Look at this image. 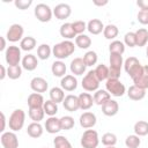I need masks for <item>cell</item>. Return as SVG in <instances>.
I'll use <instances>...</instances> for the list:
<instances>
[{"label": "cell", "mask_w": 148, "mask_h": 148, "mask_svg": "<svg viewBox=\"0 0 148 148\" xmlns=\"http://www.w3.org/2000/svg\"><path fill=\"white\" fill-rule=\"evenodd\" d=\"M30 88L32 91L40 94V92H45L47 90L49 83L45 79H43L40 76H36L30 81Z\"/></svg>", "instance_id": "14"}, {"label": "cell", "mask_w": 148, "mask_h": 148, "mask_svg": "<svg viewBox=\"0 0 148 148\" xmlns=\"http://www.w3.org/2000/svg\"><path fill=\"white\" fill-rule=\"evenodd\" d=\"M99 80L97 79L96 74H95V71H89L82 79V88L86 90V91H96L98 90V87H99Z\"/></svg>", "instance_id": "5"}, {"label": "cell", "mask_w": 148, "mask_h": 148, "mask_svg": "<svg viewBox=\"0 0 148 148\" xmlns=\"http://www.w3.org/2000/svg\"><path fill=\"white\" fill-rule=\"evenodd\" d=\"M94 71H95V74L99 81H105L109 79V67L106 65H104V64L97 65V67Z\"/></svg>", "instance_id": "36"}, {"label": "cell", "mask_w": 148, "mask_h": 148, "mask_svg": "<svg viewBox=\"0 0 148 148\" xmlns=\"http://www.w3.org/2000/svg\"><path fill=\"white\" fill-rule=\"evenodd\" d=\"M62 105L64 108L69 111V112H74V111H77L80 109V102H79V96H75V95H67L62 102Z\"/></svg>", "instance_id": "15"}, {"label": "cell", "mask_w": 148, "mask_h": 148, "mask_svg": "<svg viewBox=\"0 0 148 148\" xmlns=\"http://www.w3.org/2000/svg\"><path fill=\"white\" fill-rule=\"evenodd\" d=\"M106 3H108L106 0H105V1H97V0L94 1V5H96V6H104V5H106Z\"/></svg>", "instance_id": "55"}, {"label": "cell", "mask_w": 148, "mask_h": 148, "mask_svg": "<svg viewBox=\"0 0 148 148\" xmlns=\"http://www.w3.org/2000/svg\"><path fill=\"white\" fill-rule=\"evenodd\" d=\"M53 146H54V148H72V143L64 135L56 136L53 139Z\"/></svg>", "instance_id": "41"}, {"label": "cell", "mask_w": 148, "mask_h": 148, "mask_svg": "<svg viewBox=\"0 0 148 148\" xmlns=\"http://www.w3.org/2000/svg\"><path fill=\"white\" fill-rule=\"evenodd\" d=\"M124 68H125V72L131 76V79L134 80L142 73L143 66L140 64V61L135 57H128L124 62Z\"/></svg>", "instance_id": "3"}, {"label": "cell", "mask_w": 148, "mask_h": 148, "mask_svg": "<svg viewBox=\"0 0 148 148\" xmlns=\"http://www.w3.org/2000/svg\"><path fill=\"white\" fill-rule=\"evenodd\" d=\"M119 111V104L114 99H109L106 103L102 105V112L108 117H113Z\"/></svg>", "instance_id": "18"}, {"label": "cell", "mask_w": 148, "mask_h": 148, "mask_svg": "<svg viewBox=\"0 0 148 148\" xmlns=\"http://www.w3.org/2000/svg\"><path fill=\"white\" fill-rule=\"evenodd\" d=\"M35 16L39 22H50L53 15V10L51 9V7L46 3H38L35 7Z\"/></svg>", "instance_id": "7"}, {"label": "cell", "mask_w": 148, "mask_h": 148, "mask_svg": "<svg viewBox=\"0 0 148 148\" xmlns=\"http://www.w3.org/2000/svg\"><path fill=\"white\" fill-rule=\"evenodd\" d=\"M99 143L98 133L95 130H86L81 136V146L83 148H97Z\"/></svg>", "instance_id": "4"}, {"label": "cell", "mask_w": 148, "mask_h": 148, "mask_svg": "<svg viewBox=\"0 0 148 148\" xmlns=\"http://www.w3.org/2000/svg\"><path fill=\"white\" fill-rule=\"evenodd\" d=\"M43 109H44V112H45L47 116L54 117V116L57 114V112H58V104L54 103L53 101L49 99V101H46V102L44 103Z\"/></svg>", "instance_id": "39"}, {"label": "cell", "mask_w": 148, "mask_h": 148, "mask_svg": "<svg viewBox=\"0 0 148 148\" xmlns=\"http://www.w3.org/2000/svg\"><path fill=\"white\" fill-rule=\"evenodd\" d=\"M86 68H87V65L84 64L83 58H74L71 61L69 69H71L72 74H74V75H82V74H84Z\"/></svg>", "instance_id": "16"}, {"label": "cell", "mask_w": 148, "mask_h": 148, "mask_svg": "<svg viewBox=\"0 0 148 148\" xmlns=\"http://www.w3.org/2000/svg\"><path fill=\"white\" fill-rule=\"evenodd\" d=\"M79 102H80V109L81 110H89L94 102V97L89 92H81L79 95Z\"/></svg>", "instance_id": "24"}, {"label": "cell", "mask_w": 148, "mask_h": 148, "mask_svg": "<svg viewBox=\"0 0 148 148\" xmlns=\"http://www.w3.org/2000/svg\"><path fill=\"white\" fill-rule=\"evenodd\" d=\"M75 45H76L77 47L82 49V50H86V49L90 47V45H91V38H90L89 36L84 35V34L77 35V36L75 37Z\"/></svg>", "instance_id": "33"}, {"label": "cell", "mask_w": 148, "mask_h": 148, "mask_svg": "<svg viewBox=\"0 0 148 148\" xmlns=\"http://www.w3.org/2000/svg\"><path fill=\"white\" fill-rule=\"evenodd\" d=\"M71 14H72V9H71V6L67 3H58L53 8V15L58 20L68 18L71 16Z\"/></svg>", "instance_id": "13"}, {"label": "cell", "mask_w": 148, "mask_h": 148, "mask_svg": "<svg viewBox=\"0 0 148 148\" xmlns=\"http://www.w3.org/2000/svg\"><path fill=\"white\" fill-rule=\"evenodd\" d=\"M25 123V112L22 109H16L12 112L8 120V126L12 130V132H17L22 130Z\"/></svg>", "instance_id": "2"}, {"label": "cell", "mask_w": 148, "mask_h": 148, "mask_svg": "<svg viewBox=\"0 0 148 148\" xmlns=\"http://www.w3.org/2000/svg\"><path fill=\"white\" fill-rule=\"evenodd\" d=\"M105 88L108 92L114 97H121L126 92V88L124 83H121L119 80L116 79H108L105 83Z\"/></svg>", "instance_id": "6"}, {"label": "cell", "mask_w": 148, "mask_h": 148, "mask_svg": "<svg viewBox=\"0 0 148 148\" xmlns=\"http://www.w3.org/2000/svg\"><path fill=\"white\" fill-rule=\"evenodd\" d=\"M134 133L138 136H145L148 134V123L145 120H139L134 124Z\"/></svg>", "instance_id": "37"}, {"label": "cell", "mask_w": 148, "mask_h": 148, "mask_svg": "<svg viewBox=\"0 0 148 148\" xmlns=\"http://www.w3.org/2000/svg\"><path fill=\"white\" fill-rule=\"evenodd\" d=\"M119 34V30H118V27L114 25V24H108L106 27H104V30H103V35L106 39H114Z\"/></svg>", "instance_id": "38"}, {"label": "cell", "mask_w": 148, "mask_h": 148, "mask_svg": "<svg viewBox=\"0 0 148 148\" xmlns=\"http://www.w3.org/2000/svg\"><path fill=\"white\" fill-rule=\"evenodd\" d=\"M146 56H147V58H148V45H147V50H146Z\"/></svg>", "instance_id": "56"}, {"label": "cell", "mask_w": 148, "mask_h": 148, "mask_svg": "<svg viewBox=\"0 0 148 148\" xmlns=\"http://www.w3.org/2000/svg\"><path fill=\"white\" fill-rule=\"evenodd\" d=\"M74 51H75V45L72 40H62L56 44L52 49V53L58 60L68 58L74 53Z\"/></svg>", "instance_id": "1"}, {"label": "cell", "mask_w": 148, "mask_h": 148, "mask_svg": "<svg viewBox=\"0 0 148 148\" xmlns=\"http://www.w3.org/2000/svg\"><path fill=\"white\" fill-rule=\"evenodd\" d=\"M43 132H44L43 126H42L39 123H35V121H34V123H31V124L28 125L27 133H28L29 136H31V138H34V139H37V138L42 136V135H43Z\"/></svg>", "instance_id": "27"}, {"label": "cell", "mask_w": 148, "mask_h": 148, "mask_svg": "<svg viewBox=\"0 0 148 148\" xmlns=\"http://www.w3.org/2000/svg\"><path fill=\"white\" fill-rule=\"evenodd\" d=\"M125 145H126L127 148H139V146L141 145L140 136H138L136 134L128 135L125 140Z\"/></svg>", "instance_id": "44"}, {"label": "cell", "mask_w": 148, "mask_h": 148, "mask_svg": "<svg viewBox=\"0 0 148 148\" xmlns=\"http://www.w3.org/2000/svg\"><path fill=\"white\" fill-rule=\"evenodd\" d=\"M22 75V67L20 65L16 66H8L7 68V76L12 80H17Z\"/></svg>", "instance_id": "42"}, {"label": "cell", "mask_w": 148, "mask_h": 148, "mask_svg": "<svg viewBox=\"0 0 148 148\" xmlns=\"http://www.w3.org/2000/svg\"><path fill=\"white\" fill-rule=\"evenodd\" d=\"M52 53V49L49 44H40L37 49V57L40 60H47Z\"/></svg>", "instance_id": "35"}, {"label": "cell", "mask_w": 148, "mask_h": 148, "mask_svg": "<svg viewBox=\"0 0 148 148\" xmlns=\"http://www.w3.org/2000/svg\"><path fill=\"white\" fill-rule=\"evenodd\" d=\"M59 32H60V36L65 38V40H71L72 38H75L76 37V34L72 27V23H64L61 24L60 29H59Z\"/></svg>", "instance_id": "23"}, {"label": "cell", "mask_w": 148, "mask_h": 148, "mask_svg": "<svg viewBox=\"0 0 148 148\" xmlns=\"http://www.w3.org/2000/svg\"><path fill=\"white\" fill-rule=\"evenodd\" d=\"M133 82H134V86H136L139 88H142L145 90L148 88V65L143 66L142 73L138 77H135L133 80Z\"/></svg>", "instance_id": "20"}, {"label": "cell", "mask_w": 148, "mask_h": 148, "mask_svg": "<svg viewBox=\"0 0 148 148\" xmlns=\"http://www.w3.org/2000/svg\"><path fill=\"white\" fill-rule=\"evenodd\" d=\"M36 44H37V42L32 36H27V37H23V39L20 42V49L28 52V51L34 50Z\"/></svg>", "instance_id": "31"}, {"label": "cell", "mask_w": 148, "mask_h": 148, "mask_svg": "<svg viewBox=\"0 0 148 148\" xmlns=\"http://www.w3.org/2000/svg\"><path fill=\"white\" fill-rule=\"evenodd\" d=\"M44 127H45L46 132H47V133H50V134L59 133V132L62 130V128H61L60 119H59V118H57L56 116H54V117H49V118L45 120Z\"/></svg>", "instance_id": "12"}, {"label": "cell", "mask_w": 148, "mask_h": 148, "mask_svg": "<svg viewBox=\"0 0 148 148\" xmlns=\"http://www.w3.org/2000/svg\"><path fill=\"white\" fill-rule=\"evenodd\" d=\"M5 60L8 66L20 65L21 61V49L15 45H10L5 51Z\"/></svg>", "instance_id": "8"}, {"label": "cell", "mask_w": 148, "mask_h": 148, "mask_svg": "<svg viewBox=\"0 0 148 148\" xmlns=\"http://www.w3.org/2000/svg\"><path fill=\"white\" fill-rule=\"evenodd\" d=\"M138 21L141 24L147 25L148 24V10H140L138 13Z\"/></svg>", "instance_id": "50"}, {"label": "cell", "mask_w": 148, "mask_h": 148, "mask_svg": "<svg viewBox=\"0 0 148 148\" xmlns=\"http://www.w3.org/2000/svg\"><path fill=\"white\" fill-rule=\"evenodd\" d=\"M72 27L77 36V35H82L84 32V30L87 29V23L84 21H74L72 23Z\"/></svg>", "instance_id": "48"}, {"label": "cell", "mask_w": 148, "mask_h": 148, "mask_svg": "<svg viewBox=\"0 0 148 148\" xmlns=\"http://www.w3.org/2000/svg\"><path fill=\"white\" fill-rule=\"evenodd\" d=\"M66 65L65 62H62L61 60H56L52 66H51V71H52V74L57 77H64L65 74H66Z\"/></svg>", "instance_id": "28"}, {"label": "cell", "mask_w": 148, "mask_h": 148, "mask_svg": "<svg viewBox=\"0 0 148 148\" xmlns=\"http://www.w3.org/2000/svg\"><path fill=\"white\" fill-rule=\"evenodd\" d=\"M127 96L132 101H140L142 98H145L146 96V90L142 89V88H139L136 86H131L127 90Z\"/></svg>", "instance_id": "22"}, {"label": "cell", "mask_w": 148, "mask_h": 148, "mask_svg": "<svg viewBox=\"0 0 148 148\" xmlns=\"http://www.w3.org/2000/svg\"><path fill=\"white\" fill-rule=\"evenodd\" d=\"M109 51L110 53H117V54H121L125 52V44L120 40H112L109 45Z\"/></svg>", "instance_id": "40"}, {"label": "cell", "mask_w": 148, "mask_h": 148, "mask_svg": "<svg viewBox=\"0 0 148 148\" xmlns=\"http://www.w3.org/2000/svg\"><path fill=\"white\" fill-rule=\"evenodd\" d=\"M109 62H110V68L121 71V66L124 65L123 56L121 54H117V53H110Z\"/></svg>", "instance_id": "32"}, {"label": "cell", "mask_w": 148, "mask_h": 148, "mask_svg": "<svg viewBox=\"0 0 148 148\" xmlns=\"http://www.w3.org/2000/svg\"><path fill=\"white\" fill-rule=\"evenodd\" d=\"M60 86L66 91H74L77 88V80L74 75L68 74V75H65L64 77H61Z\"/></svg>", "instance_id": "17"}, {"label": "cell", "mask_w": 148, "mask_h": 148, "mask_svg": "<svg viewBox=\"0 0 148 148\" xmlns=\"http://www.w3.org/2000/svg\"><path fill=\"white\" fill-rule=\"evenodd\" d=\"M14 5H15L16 8H18L21 10H24V9H28L32 5V0H15Z\"/></svg>", "instance_id": "49"}, {"label": "cell", "mask_w": 148, "mask_h": 148, "mask_svg": "<svg viewBox=\"0 0 148 148\" xmlns=\"http://www.w3.org/2000/svg\"><path fill=\"white\" fill-rule=\"evenodd\" d=\"M79 123H80V126L86 128V130H89V128H92L96 123H97V118L95 116V113L92 112H83L81 116H80V119H79Z\"/></svg>", "instance_id": "11"}, {"label": "cell", "mask_w": 148, "mask_h": 148, "mask_svg": "<svg viewBox=\"0 0 148 148\" xmlns=\"http://www.w3.org/2000/svg\"><path fill=\"white\" fill-rule=\"evenodd\" d=\"M94 102H95V104H97V105H103L104 103H106L109 99H111V95L108 92V90L105 89H98V90H96V92L94 94Z\"/></svg>", "instance_id": "26"}, {"label": "cell", "mask_w": 148, "mask_h": 148, "mask_svg": "<svg viewBox=\"0 0 148 148\" xmlns=\"http://www.w3.org/2000/svg\"><path fill=\"white\" fill-rule=\"evenodd\" d=\"M27 102H28V106L29 108H43V105L45 103L42 94H38V92L30 94Z\"/></svg>", "instance_id": "25"}, {"label": "cell", "mask_w": 148, "mask_h": 148, "mask_svg": "<svg viewBox=\"0 0 148 148\" xmlns=\"http://www.w3.org/2000/svg\"><path fill=\"white\" fill-rule=\"evenodd\" d=\"M87 30L92 35H99L104 30V24L98 18H92L87 23Z\"/></svg>", "instance_id": "21"}, {"label": "cell", "mask_w": 148, "mask_h": 148, "mask_svg": "<svg viewBox=\"0 0 148 148\" xmlns=\"http://www.w3.org/2000/svg\"><path fill=\"white\" fill-rule=\"evenodd\" d=\"M102 143L105 147H113L117 143V136H116V134H113L111 132H108V133L103 134L102 135Z\"/></svg>", "instance_id": "43"}, {"label": "cell", "mask_w": 148, "mask_h": 148, "mask_svg": "<svg viewBox=\"0 0 148 148\" xmlns=\"http://www.w3.org/2000/svg\"><path fill=\"white\" fill-rule=\"evenodd\" d=\"M0 140L3 148H18V139L14 132H3Z\"/></svg>", "instance_id": "10"}, {"label": "cell", "mask_w": 148, "mask_h": 148, "mask_svg": "<svg viewBox=\"0 0 148 148\" xmlns=\"http://www.w3.org/2000/svg\"><path fill=\"white\" fill-rule=\"evenodd\" d=\"M23 34H24V29L21 24L18 23H14L9 27L8 31H7V39L12 43H15V42H18V40H22L23 39Z\"/></svg>", "instance_id": "9"}, {"label": "cell", "mask_w": 148, "mask_h": 148, "mask_svg": "<svg viewBox=\"0 0 148 148\" xmlns=\"http://www.w3.org/2000/svg\"><path fill=\"white\" fill-rule=\"evenodd\" d=\"M1 121H2V127H1V132H3L5 131V126H6V117H5V113L2 112L1 113Z\"/></svg>", "instance_id": "53"}, {"label": "cell", "mask_w": 148, "mask_h": 148, "mask_svg": "<svg viewBox=\"0 0 148 148\" xmlns=\"http://www.w3.org/2000/svg\"><path fill=\"white\" fill-rule=\"evenodd\" d=\"M0 40H1L0 51H5V49H6V39H5V37H0Z\"/></svg>", "instance_id": "54"}, {"label": "cell", "mask_w": 148, "mask_h": 148, "mask_svg": "<svg viewBox=\"0 0 148 148\" xmlns=\"http://www.w3.org/2000/svg\"><path fill=\"white\" fill-rule=\"evenodd\" d=\"M0 68H1V74H0V80H3V79H5V76L7 75V71H6V68H5V66H3V65H1V66H0Z\"/></svg>", "instance_id": "52"}, {"label": "cell", "mask_w": 148, "mask_h": 148, "mask_svg": "<svg viewBox=\"0 0 148 148\" xmlns=\"http://www.w3.org/2000/svg\"><path fill=\"white\" fill-rule=\"evenodd\" d=\"M136 36V46L142 47L148 43V30L145 28H140L135 31Z\"/></svg>", "instance_id": "30"}, {"label": "cell", "mask_w": 148, "mask_h": 148, "mask_svg": "<svg viewBox=\"0 0 148 148\" xmlns=\"http://www.w3.org/2000/svg\"><path fill=\"white\" fill-rule=\"evenodd\" d=\"M97 53L95 51H88L86 52V54L83 56V61L87 66H92V65H96L97 62Z\"/></svg>", "instance_id": "45"}, {"label": "cell", "mask_w": 148, "mask_h": 148, "mask_svg": "<svg viewBox=\"0 0 148 148\" xmlns=\"http://www.w3.org/2000/svg\"><path fill=\"white\" fill-rule=\"evenodd\" d=\"M50 99L53 101L54 103H60V102H64L65 99V92H64V89L62 88H59V87H53L50 89Z\"/></svg>", "instance_id": "29"}, {"label": "cell", "mask_w": 148, "mask_h": 148, "mask_svg": "<svg viewBox=\"0 0 148 148\" xmlns=\"http://www.w3.org/2000/svg\"><path fill=\"white\" fill-rule=\"evenodd\" d=\"M60 123H61V128L65 131L72 130L74 127V118L71 116H64L60 118Z\"/></svg>", "instance_id": "46"}, {"label": "cell", "mask_w": 148, "mask_h": 148, "mask_svg": "<svg viewBox=\"0 0 148 148\" xmlns=\"http://www.w3.org/2000/svg\"><path fill=\"white\" fill-rule=\"evenodd\" d=\"M105 148H116V147L113 146V147H105Z\"/></svg>", "instance_id": "57"}, {"label": "cell", "mask_w": 148, "mask_h": 148, "mask_svg": "<svg viewBox=\"0 0 148 148\" xmlns=\"http://www.w3.org/2000/svg\"><path fill=\"white\" fill-rule=\"evenodd\" d=\"M136 5L141 8V10H148V0H138Z\"/></svg>", "instance_id": "51"}, {"label": "cell", "mask_w": 148, "mask_h": 148, "mask_svg": "<svg viewBox=\"0 0 148 148\" xmlns=\"http://www.w3.org/2000/svg\"><path fill=\"white\" fill-rule=\"evenodd\" d=\"M37 66H38V60L36 58V56L29 53V54H27V56H24L22 58V67L25 71L32 72V71H35L37 68Z\"/></svg>", "instance_id": "19"}, {"label": "cell", "mask_w": 148, "mask_h": 148, "mask_svg": "<svg viewBox=\"0 0 148 148\" xmlns=\"http://www.w3.org/2000/svg\"><path fill=\"white\" fill-rule=\"evenodd\" d=\"M124 44L127 45V46H130V47L136 46V36H135V32L130 31V32L125 34V36H124Z\"/></svg>", "instance_id": "47"}, {"label": "cell", "mask_w": 148, "mask_h": 148, "mask_svg": "<svg viewBox=\"0 0 148 148\" xmlns=\"http://www.w3.org/2000/svg\"><path fill=\"white\" fill-rule=\"evenodd\" d=\"M45 112L43 108H29V117L35 123H39L40 120H43Z\"/></svg>", "instance_id": "34"}]
</instances>
